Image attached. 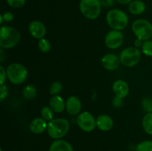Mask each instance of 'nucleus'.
Masks as SVG:
<instances>
[{
  "mask_svg": "<svg viewBox=\"0 0 152 151\" xmlns=\"http://www.w3.org/2000/svg\"><path fill=\"white\" fill-rule=\"evenodd\" d=\"M29 32L33 37L41 39L46 34V28L39 21H33L29 25Z\"/></svg>",
  "mask_w": 152,
  "mask_h": 151,
  "instance_id": "11",
  "label": "nucleus"
},
{
  "mask_svg": "<svg viewBox=\"0 0 152 151\" xmlns=\"http://www.w3.org/2000/svg\"><path fill=\"white\" fill-rule=\"evenodd\" d=\"M62 90V85L59 81H55L52 83L50 87V93L53 96H56L59 94Z\"/></svg>",
  "mask_w": 152,
  "mask_h": 151,
  "instance_id": "25",
  "label": "nucleus"
},
{
  "mask_svg": "<svg viewBox=\"0 0 152 151\" xmlns=\"http://www.w3.org/2000/svg\"><path fill=\"white\" fill-rule=\"evenodd\" d=\"M137 151H152L151 141H144L137 147Z\"/></svg>",
  "mask_w": 152,
  "mask_h": 151,
  "instance_id": "23",
  "label": "nucleus"
},
{
  "mask_svg": "<svg viewBox=\"0 0 152 151\" xmlns=\"http://www.w3.org/2000/svg\"><path fill=\"white\" fill-rule=\"evenodd\" d=\"M29 127L32 133L40 134L47 130L48 124L43 118H36L30 123Z\"/></svg>",
  "mask_w": 152,
  "mask_h": 151,
  "instance_id": "14",
  "label": "nucleus"
},
{
  "mask_svg": "<svg viewBox=\"0 0 152 151\" xmlns=\"http://www.w3.org/2000/svg\"><path fill=\"white\" fill-rule=\"evenodd\" d=\"M142 127L148 134L152 135V113H148L142 119Z\"/></svg>",
  "mask_w": 152,
  "mask_h": 151,
  "instance_id": "19",
  "label": "nucleus"
},
{
  "mask_svg": "<svg viewBox=\"0 0 152 151\" xmlns=\"http://www.w3.org/2000/svg\"><path fill=\"white\" fill-rule=\"evenodd\" d=\"M7 4L13 8H19L24 6L25 0H6Z\"/></svg>",
  "mask_w": 152,
  "mask_h": 151,
  "instance_id": "26",
  "label": "nucleus"
},
{
  "mask_svg": "<svg viewBox=\"0 0 152 151\" xmlns=\"http://www.w3.org/2000/svg\"><path fill=\"white\" fill-rule=\"evenodd\" d=\"M113 91L115 93L116 96L123 99L126 97L129 93V87L127 83L121 79L117 80L113 84Z\"/></svg>",
  "mask_w": 152,
  "mask_h": 151,
  "instance_id": "13",
  "label": "nucleus"
},
{
  "mask_svg": "<svg viewBox=\"0 0 152 151\" xmlns=\"http://www.w3.org/2000/svg\"><path fill=\"white\" fill-rule=\"evenodd\" d=\"M7 76L14 84H20L25 81L28 76V71L24 65L19 63H13L7 67Z\"/></svg>",
  "mask_w": 152,
  "mask_h": 151,
  "instance_id": "5",
  "label": "nucleus"
},
{
  "mask_svg": "<svg viewBox=\"0 0 152 151\" xmlns=\"http://www.w3.org/2000/svg\"><path fill=\"white\" fill-rule=\"evenodd\" d=\"M6 76H7V71L6 70H4V68L2 66L0 67V78H1V85L4 84V81L6 79Z\"/></svg>",
  "mask_w": 152,
  "mask_h": 151,
  "instance_id": "30",
  "label": "nucleus"
},
{
  "mask_svg": "<svg viewBox=\"0 0 152 151\" xmlns=\"http://www.w3.org/2000/svg\"><path fill=\"white\" fill-rule=\"evenodd\" d=\"M13 19V15L10 12H6L4 13V15L1 16V22H2L3 20L6 22H10Z\"/></svg>",
  "mask_w": 152,
  "mask_h": 151,
  "instance_id": "29",
  "label": "nucleus"
},
{
  "mask_svg": "<svg viewBox=\"0 0 152 151\" xmlns=\"http://www.w3.org/2000/svg\"><path fill=\"white\" fill-rule=\"evenodd\" d=\"M82 109V104L77 96H71L66 102V110L70 115H75L80 113Z\"/></svg>",
  "mask_w": 152,
  "mask_h": 151,
  "instance_id": "12",
  "label": "nucleus"
},
{
  "mask_svg": "<svg viewBox=\"0 0 152 151\" xmlns=\"http://www.w3.org/2000/svg\"><path fill=\"white\" fill-rule=\"evenodd\" d=\"M96 127L102 131H108L114 126L113 119L107 115H101L96 118Z\"/></svg>",
  "mask_w": 152,
  "mask_h": 151,
  "instance_id": "15",
  "label": "nucleus"
},
{
  "mask_svg": "<svg viewBox=\"0 0 152 151\" xmlns=\"http://www.w3.org/2000/svg\"><path fill=\"white\" fill-rule=\"evenodd\" d=\"M77 124L83 131L91 132L96 127V121L90 113L83 112L77 117Z\"/></svg>",
  "mask_w": 152,
  "mask_h": 151,
  "instance_id": "8",
  "label": "nucleus"
},
{
  "mask_svg": "<svg viewBox=\"0 0 152 151\" xmlns=\"http://www.w3.org/2000/svg\"><path fill=\"white\" fill-rule=\"evenodd\" d=\"M49 151H74L69 142L65 140L56 139L51 144Z\"/></svg>",
  "mask_w": 152,
  "mask_h": 151,
  "instance_id": "17",
  "label": "nucleus"
},
{
  "mask_svg": "<svg viewBox=\"0 0 152 151\" xmlns=\"http://www.w3.org/2000/svg\"><path fill=\"white\" fill-rule=\"evenodd\" d=\"M38 46L39 50L42 53H48L50 50V47H51L50 42L44 38L39 39L38 42Z\"/></svg>",
  "mask_w": 152,
  "mask_h": 151,
  "instance_id": "22",
  "label": "nucleus"
},
{
  "mask_svg": "<svg viewBox=\"0 0 152 151\" xmlns=\"http://www.w3.org/2000/svg\"><path fill=\"white\" fill-rule=\"evenodd\" d=\"M50 107L53 110V112L60 113H62L66 107V104L65 103L62 97L56 95L53 96L50 100Z\"/></svg>",
  "mask_w": 152,
  "mask_h": 151,
  "instance_id": "16",
  "label": "nucleus"
},
{
  "mask_svg": "<svg viewBox=\"0 0 152 151\" xmlns=\"http://www.w3.org/2000/svg\"><path fill=\"white\" fill-rule=\"evenodd\" d=\"M142 107L148 113H152V99L145 98L142 102Z\"/></svg>",
  "mask_w": 152,
  "mask_h": 151,
  "instance_id": "27",
  "label": "nucleus"
},
{
  "mask_svg": "<svg viewBox=\"0 0 152 151\" xmlns=\"http://www.w3.org/2000/svg\"><path fill=\"white\" fill-rule=\"evenodd\" d=\"M123 99L118 97V96H115L112 101L113 106L115 107H121V105H123Z\"/></svg>",
  "mask_w": 152,
  "mask_h": 151,
  "instance_id": "31",
  "label": "nucleus"
},
{
  "mask_svg": "<svg viewBox=\"0 0 152 151\" xmlns=\"http://www.w3.org/2000/svg\"><path fill=\"white\" fill-rule=\"evenodd\" d=\"M117 2L120 3V4H129V3H131L132 1V0H116Z\"/></svg>",
  "mask_w": 152,
  "mask_h": 151,
  "instance_id": "34",
  "label": "nucleus"
},
{
  "mask_svg": "<svg viewBox=\"0 0 152 151\" xmlns=\"http://www.w3.org/2000/svg\"><path fill=\"white\" fill-rule=\"evenodd\" d=\"M101 6L100 0H81L80 3L82 14L88 19H95L99 17Z\"/></svg>",
  "mask_w": 152,
  "mask_h": 151,
  "instance_id": "4",
  "label": "nucleus"
},
{
  "mask_svg": "<svg viewBox=\"0 0 152 151\" xmlns=\"http://www.w3.org/2000/svg\"><path fill=\"white\" fill-rule=\"evenodd\" d=\"M20 40V33L12 27L2 26L0 29V46L9 49L15 47Z\"/></svg>",
  "mask_w": 152,
  "mask_h": 151,
  "instance_id": "1",
  "label": "nucleus"
},
{
  "mask_svg": "<svg viewBox=\"0 0 152 151\" xmlns=\"http://www.w3.org/2000/svg\"><path fill=\"white\" fill-rule=\"evenodd\" d=\"M142 53L148 56H152V41L146 40L142 45Z\"/></svg>",
  "mask_w": 152,
  "mask_h": 151,
  "instance_id": "24",
  "label": "nucleus"
},
{
  "mask_svg": "<svg viewBox=\"0 0 152 151\" xmlns=\"http://www.w3.org/2000/svg\"><path fill=\"white\" fill-rule=\"evenodd\" d=\"M69 122L65 118H54L48 124V133L54 139H59L64 137L69 130Z\"/></svg>",
  "mask_w": 152,
  "mask_h": 151,
  "instance_id": "2",
  "label": "nucleus"
},
{
  "mask_svg": "<svg viewBox=\"0 0 152 151\" xmlns=\"http://www.w3.org/2000/svg\"><path fill=\"white\" fill-rule=\"evenodd\" d=\"M7 93H8V90H7V86L4 85V84L1 85V87H0V100L1 102L7 97Z\"/></svg>",
  "mask_w": 152,
  "mask_h": 151,
  "instance_id": "28",
  "label": "nucleus"
},
{
  "mask_svg": "<svg viewBox=\"0 0 152 151\" xmlns=\"http://www.w3.org/2000/svg\"><path fill=\"white\" fill-rule=\"evenodd\" d=\"M129 10L134 15H140L145 10V4L141 0H135L129 3Z\"/></svg>",
  "mask_w": 152,
  "mask_h": 151,
  "instance_id": "18",
  "label": "nucleus"
},
{
  "mask_svg": "<svg viewBox=\"0 0 152 151\" xmlns=\"http://www.w3.org/2000/svg\"><path fill=\"white\" fill-rule=\"evenodd\" d=\"M102 6L105 7H109L114 5V0H100Z\"/></svg>",
  "mask_w": 152,
  "mask_h": 151,
  "instance_id": "32",
  "label": "nucleus"
},
{
  "mask_svg": "<svg viewBox=\"0 0 152 151\" xmlns=\"http://www.w3.org/2000/svg\"><path fill=\"white\" fill-rule=\"evenodd\" d=\"M37 96V89L34 85H27L23 90V96L26 99H33Z\"/></svg>",
  "mask_w": 152,
  "mask_h": 151,
  "instance_id": "20",
  "label": "nucleus"
},
{
  "mask_svg": "<svg viewBox=\"0 0 152 151\" xmlns=\"http://www.w3.org/2000/svg\"><path fill=\"white\" fill-rule=\"evenodd\" d=\"M142 40L141 39H139V38H137V40H135L134 41V46L136 47H142Z\"/></svg>",
  "mask_w": 152,
  "mask_h": 151,
  "instance_id": "33",
  "label": "nucleus"
},
{
  "mask_svg": "<svg viewBox=\"0 0 152 151\" xmlns=\"http://www.w3.org/2000/svg\"><path fill=\"white\" fill-rule=\"evenodd\" d=\"M132 30L139 39L146 41L152 36V25L145 19L135 21L132 25Z\"/></svg>",
  "mask_w": 152,
  "mask_h": 151,
  "instance_id": "6",
  "label": "nucleus"
},
{
  "mask_svg": "<svg viewBox=\"0 0 152 151\" xmlns=\"http://www.w3.org/2000/svg\"><path fill=\"white\" fill-rule=\"evenodd\" d=\"M120 62V58L112 53L105 55L101 60L102 67L108 70H114L118 68Z\"/></svg>",
  "mask_w": 152,
  "mask_h": 151,
  "instance_id": "10",
  "label": "nucleus"
},
{
  "mask_svg": "<svg viewBox=\"0 0 152 151\" xmlns=\"http://www.w3.org/2000/svg\"><path fill=\"white\" fill-rule=\"evenodd\" d=\"M108 25L116 30H122L127 27L129 18L124 11L118 9H113L108 11L106 16Z\"/></svg>",
  "mask_w": 152,
  "mask_h": 151,
  "instance_id": "3",
  "label": "nucleus"
},
{
  "mask_svg": "<svg viewBox=\"0 0 152 151\" xmlns=\"http://www.w3.org/2000/svg\"><path fill=\"white\" fill-rule=\"evenodd\" d=\"M124 36L120 30H113L108 33L105 38V43L108 48L116 49L118 48L123 44Z\"/></svg>",
  "mask_w": 152,
  "mask_h": 151,
  "instance_id": "9",
  "label": "nucleus"
},
{
  "mask_svg": "<svg viewBox=\"0 0 152 151\" xmlns=\"http://www.w3.org/2000/svg\"><path fill=\"white\" fill-rule=\"evenodd\" d=\"M41 115L46 121H50L53 119V110L49 107H44L42 108Z\"/></svg>",
  "mask_w": 152,
  "mask_h": 151,
  "instance_id": "21",
  "label": "nucleus"
},
{
  "mask_svg": "<svg viewBox=\"0 0 152 151\" xmlns=\"http://www.w3.org/2000/svg\"><path fill=\"white\" fill-rule=\"evenodd\" d=\"M141 53L136 47H129L124 49L120 53V59L123 65L126 67H134L139 63Z\"/></svg>",
  "mask_w": 152,
  "mask_h": 151,
  "instance_id": "7",
  "label": "nucleus"
}]
</instances>
